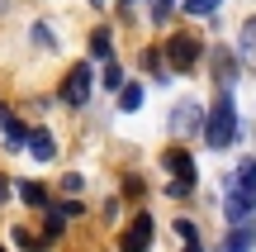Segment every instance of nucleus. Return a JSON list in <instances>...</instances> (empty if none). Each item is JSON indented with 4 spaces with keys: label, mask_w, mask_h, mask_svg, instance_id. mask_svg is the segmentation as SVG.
Segmentation results:
<instances>
[{
    "label": "nucleus",
    "mask_w": 256,
    "mask_h": 252,
    "mask_svg": "<svg viewBox=\"0 0 256 252\" xmlns=\"http://www.w3.org/2000/svg\"><path fill=\"white\" fill-rule=\"evenodd\" d=\"M10 186H14V181H5V176H0V200H5V195H10Z\"/></svg>",
    "instance_id": "4be33fe9"
},
{
    "label": "nucleus",
    "mask_w": 256,
    "mask_h": 252,
    "mask_svg": "<svg viewBox=\"0 0 256 252\" xmlns=\"http://www.w3.org/2000/svg\"><path fill=\"white\" fill-rule=\"evenodd\" d=\"M185 252H200V243H185Z\"/></svg>",
    "instance_id": "5701e85b"
},
{
    "label": "nucleus",
    "mask_w": 256,
    "mask_h": 252,
    "mask_svg": "<svg viewBox=\"0 0 256 252\" xmlns=\"http://www.w3.org/2000/svg\"><path fill=\"white\" fill-rule=\"evenodd\" d=\"M223 0H185V15H194V19H204V15H214Z\"/></svg>",
    "instance_id": "f8f14e48"
},
{
    "label": "nucleus",
    "mask_w": 256,
    "mask_h": 252,
    "mask_svg": "<svg viewBox=\"0 0 256 252\" xmlns=\"http://www.w3.org/2000/svg\"><path fill=\"white\" fill-rule=\"evenodd\" d=\"M0 252H5V247H0Z\"/></svg>",
    "instance_id": "393cba45"
},
{
    "label": "nucleus",
    "mask_w": 256,
    "mask_h": 252,
    "mask_svg": "<svg viewBox=\"0 0 256 252\" xmlns=\"http://www.w3.org/2000/svg\"><path fill=\"white\" fill-rule=\"evenodd\" d=\"M200 124H204V110L194 100H180V105H176V114H171V129L176 133H194Z\"/></svg>",
    "instance_id": "0eeeda50"
},
{
    "label": "nucleus",
    "mask_w": 256,
    "mask_h": 252,
    "mask_svg": "<svg viewBox=\"0 0 256 252\" xmlns=\"http://www.w3.org/2000/svg\"><path fill=\"white\" fill-rule=\"evenodd\" d=\"M90 86H95V72L81 62V67H72V72H66V81H62V91H57V95H62L66 110H86V100H90Z\"/></svg>",
    "instance_id": "20e7f679"
},
{
    "label": "nucleus",
    "mask_w": 256,
    "mask_h": 252,
    "mask_svg": "<svg viewBox=\"0 0 256 252\" xmlns=\"http://www.w3.org/2000/svg\"><path fill=\"white\" fill-rule=\"evenodd\" d=\"M19 186V200H24V205H48V186H34V181H14Z\"/></svg>",
    "instance_id": "9b49d317"
},
{
    "label": "nucleus",
    "mask_w": 256,
    "mask_h": 252,
    "mask_svg": "<svg viewBox=\"0 0 256 252\" xmlns=\"http://www.w3.org/2000/svg\"><path fill=\"white\" fill-rule=\"evenodd\" d=\"M34 43H43V48H52L57 38H52V29H48V24H34Z\"/></svg>",
    "instance_id": "6ab92c4d"
},
{
    "label": "nucleus",
    "mask_w": 256,
    "mask_h": 252,
    "mask_svg": "<svg viewBox=\"0 0 256 252\" xmlns=\"http://www.w3.org/2000/svg\"><path fill=\"white\" fill-rule=\"evenodd\" d=\"M176 233H180L185 243H200V233H194V224H190V219H176Z\"/></svg>",
    "instance_id": "a211bd4d"
},
{
    "label": "nucleus",
    "mask_w": 256,
    "mask_h": 252,
    "mask_svg": "<svg viewBox=\"0 0 256 252\" xmlns=\"http://www.w3.org/2000/svg\"><path fill=\"white\" fill-rule=\"evenodd\" d=\"M90 53H95V57H110V53H114V43H110V29H95V38H90Z\"/></svg>",
    "instance_id": "ddd939ff"
},
{
    "label": "nucleus",
    "mask_w": 256,
    "mask_h": 252,
    "mask_svg": "<svg viewBox=\"0 0 256 252\" xmlns=\"http://www.w3.org/2000/svg\"><path fill=\"white\" fill-rule=\"evenodd\" d=\"M166 171H171V186H166V190H171V195L176 200H185V195H190V190H194V181H200V171H194V157H190V152H185V148H171V152H166Z\"/></svg>",
    "instance_id": "7ed1b4c3"
},
{
    "label": "nucleus",
    "mask_w": 256,
    "mask_h": 252,
    "mask_svg": "<svg viewBox=\"0 0 256 252\" xmlns=\"http://www.w3.org/2000/svg\"><path fill=\"white\" fill-rule=\"evenodd\" d=\"M223 209H228V224H247V219H256V157H247L238 167V181L228 186Z\"/></svg>",
    "instance_id": "f257e3e1"
},
{
    "label": "nucleus",
    "mask_w": 256,
    "mask_h": 252,
    "mask_svg": "<svg viewBox=\"0 0 256 252\" xmlns=\"http://www.w3.org/2000/svg\"><path fill=\"white\" fill-rule=\"evenodd\" d=\"M104 86H114V91L124 86V67H119V62H110V67H104Z\"/></svg>",
    "instance_id": "f3484780"
},
{
    "label": "nucleus",
    "mask_w": 256,
    "mask_h": 252,
    "mask_svg": "<svg viewBox=\"0 0 256 252\" xmlns=\"http://www.w3.org/2000/svg\"><path fill=\"white\" fill-rule=\"evenodd\" d=\"M81 186H86L81 176H66V181H62V190H66V195H81Z\"/></svg>",
    "instance_id": "412c9836"
},
{
    "label": "nucleus",
    "mask_w": 256,
    "mask_h": 252,
    "mask_svg": "<svg viewBox=\"0 0 256 252\" xmlns=\"http://www.w3.org/2000/svg\"><path fill=\"white\" fill-rule=\"evenodd\" d=\"M252 247H256V219H247V224H232L223 252H252Z\"/></svg>",
    "instance_id": "6e6552de"
},
{
    "label": "nucleus",
    "mask_w": 256,
    "mask_h": 252,
    "mask_svg": "<svg viewBox=\"0 0 256 252\" xmlns=\"http://www.w3.org/2000/svg\"><path fill=\"white\" fill-rule=\"evenodd\" d=\"M242 53L256 62V19H247V29H242Z\"/></svg>",
    "instance_id": "2eb2a0df"
},
{
    "label": "nucleus",
    "mask_w": 256,
    "mask_h": 252,
    "mask_svg": "<svg viewBox=\"0 0 256 252\" xmlns=\"http://www.w3.org/2000/svg\"><path fill=\"white\" fill-rule=\"evenodd\" d=\"M200 53H204V43L194 34H176L171 43H166V62H171V72H194Z\"/></svg>",
    "instance_id": "39448f33"
},
{
    "label": "nucleus",
    "mask_w": 256,
    "mask_h": 252,
    "mask_svg": "<svg viewBox=\"0 0 256 252\" xmlns=\"http://www.w3.org/2000/svg\"><path fill=\"white\" fill-rule=\"evenodd\" d=\"M90 5H95V10H100V5H104V0H90Z\"/></svg>",
    "instance_id": "b1692460"
},
{
    "label": "nucleus",
    "mask_w": 256,
    "mask_h": 252,
    "mask_svg": "<svg viewBox=\"0 0 256 252\" xmlns=\"http://www.w3.org/2000/svg\"><path fill=\"white\" fill-rule=\"evenodd\" d=\"M152 233H156V224H152L147 214H138L133 224L119 233V247H124V252H147V247H152Z\"/></svg>",
    "instance_id": "423d86ee"
},
{
    "label": "nucleus",
    "mask_w": 256,
    "mask_h": 252,
    "mask_svg": "<svg viewBox=\"0 0 256 252\" xmlns=\"http://www.w3.org/2000/svg\"><path fill=\"white\" fill-rule=\"evenodd\" d=\"M142 67L156 76V81H166V76H171V72H166V67H171V62H166V48H162V53H156V48H147V53H142Z\"/></svg>",
    "instance_id": "9d476101"
},
{
    "label": "nucleus",
    "mask_w": 256,
    "mask_h": 252,
    "mask_svg": "<svg viewBox=\"0 0 256 252\" xmlns=\"http://www.w3.org/2000/svg\"><path fill=\"white\" fill-rule=\"evenodd\" d=\"M0 129H5V138H10V143H24V148H28V129H24L19 119H5Z\"/></svg>",
    "instance_id": "4468645a"
},
{
    "label": "nucleus",
    "mask_w": 256,
    "mask_h": 252,
    "mask_svg": "<svg viewBox=\"0 0 256 252\" xmlns=\"http://www.w3.org/2000/svg\"><path fill=\"white\" fill-rule=\"evenodd\" d=\"M28 152H34L38 162H52V157H57V143H52V133H48V129H34V133H28Z\"/></svg>",
    "instance_id": "1a4fd4ad"
},
{
    "label": "nucleus",
    "mask_w": 256,
    "mask_h": 252,
    "mask_svg": "<svg viewBox=\"0 0 256 252\" xmlns=\"http://www.w3.org/2000/svg\"><path fill=\"white\" fill-rule=\"evenodd\" d=\"M232 138H238V105H232V91L223 86L209 119H204V143L209 148H232Z\"/></svg>",
    "instance_id": "f03ea898"
},
{
    "label": "nucleus",
    "mask_w": 256,
    "mask_h": 252,
    "mask_svg": "<svg viewBox=\"0 0 256 252\" xmlns=\"http://www.w3.org/2000/svg\"><path fill=\"white\" fill-rule=\"evenodd\" d=\"M176 10V0H152V19H166Z\"/></svg>",
    "instance_id": "aec40b11"
},
{
    "label": "nucleus",
    "mask_w": 256,
    "mask_h": 252,
    "mask_svg": "<svg viewBox=\"0 0 256 252\" xmlns=\"http://www.w3.org/2000/svg\"><path fill=\"white\" fill-rule=\"evenodd\" d=\"M124 110H138V105H142V86H124Z\"/></svg>",
    "instance_id": "dca6fc26"
}]
</instances>
